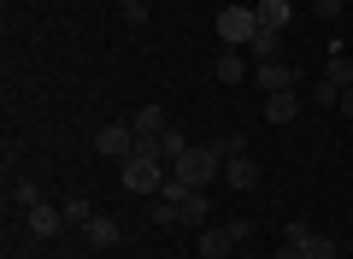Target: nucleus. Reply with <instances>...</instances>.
Segmentation results:
<instances>
[{"label": "nucleus", "mask_w": 353, "mask_h": 259, "mask_svg": "<svg viewBox=\"0 0 353 259\" xmlns=\"http://www.w3.org/2000/svg\"><path fill=\"white\" fill-rule=\"evenodd\" d=\"M65 230V212L59 207H48V200H41V207H30V236H41V242H48V236H59Z\"/></svg>", "instance_id": "obj_9"}, {"label": "nucleus", "mask_w": 353, "mask_h": 259, "mask_svg": "<svg viewBox=\"0 0 353 259\" xmlns=\"http://www.w3.org/2000/svg\"><path fill=\"white\" fill-rule=\"evenodd\" d=\"M171 177H183L189 189H206L212 177H224V148H218V142H201V148H189L183 160H171Z\"/></svg>", "instance_id": "obj_1"}, {"label": "nucleus", "mask_w": 353, "mask_h": 259, "mask_svg": "<svg viewBox=\"0 0 353 259\" xmlns=\"http://www.w3.org/2000/svg\"><path fill=\"white\" fill-rule=\"evenodd\" d=\"M236 259H253V253H236Z\"/></svg>", "instance_id": "obj_28"}, {"label": "nucleus", "mask_w": 353, "mask_h": 259, "mask_svg": "<svg viewBox=\"0 0 353 259\" xmlns=\"http://www.w3.org/2000/svg\"><path fill=\"white\" fill-rule=\"evenodd\" d=\"M253 18H259V30H277L283 36V30L294 24V6L289 0H253Z\"/></svg>", "instance_id": "obj_5"}, {"label": "nucleus", "mask_w": 353, "mask_h": 259, "mask_svg": "<svg viewBox=\"0 0 353 259\" xmlns=\"http://www.w3.org/2000/svg\"><path fill=\"white\" fill-rule=\"evenodd\" d=\"M230 253H236L230 224H224V230H201V259H230Z\"/></svg>", "instance_id": "obj_11"}, {"label": "nucleus", "mask_w": 353, "mask_h": 259, "mask_svg": "<svg viewBox=\"0 0 353 259\" xmlns=\"http://www.w3.org/2000/svg\"><path fill=\"white\" fill-rule=\"evenodd\" d=\"M12 200H18V207H41V183H36V177H18V183H12Z\"/></svg>", "instance_id": "obj_17"}, {"label": "nucleus", "mask_w": 353, "mask_h": 259, "mask_svg": "<svg viewBox=\"0 0 353 259\" xmlns=\"http://www.w3.org/2000/svg\"><path fill=\"white\" fill-rule=\"evenodd\" d=\"M253 36H259L253 6H224V12H218V41H224V48H248Z\"/></svg>", "instance_id": "obj_2"}, {"label": "nucleus", "mask_w": 353, "mask_h": 259, "mask_svg": "<svg viewBox=\"0 0 353 259\" xmlns=\"http://www.w3.org/2000/svg\"><path fill=\"white\" fill-rule=\"evenodd\" d=\"M277 259H301V247H294V242H283V247H277Z\"/></svg>", "instance_id": "obj_26"}, {"label": "nucleus", "mask_w": 353, "mask_h": 259, "mask_svg": "<svg viewBox=\"0 0 353 259\" xmlns=\"http://www.w3.org/2000/svg\"><path fill=\"white\" fill-rule=\"evenodd\" d=\"M136 124H106V130H94V153H106V160H118L124 165L130 153H136Z\"/></svg>", "instance_id": "obj_3"}, {"label": "nucleus", "mask_w": 353, "mask_h": 259, "mask_svg": "<svg viewBox=\"0 0 353 259\" xmlns=\"http://www.w3.org/2000/svg\"><path fill=\"white\" fill-rule=\"evenodd\" d=\"M265 118H271V124H294V118H301V95H294V88L265 95Z\"/></svg>", "instance_id": "obj_8"}, {"label": "nucleus", "mask_w": 353, "mask_h": 259, "mask_svg": "<svg viewBox=\"0 0 353 259\" xmlns=\"http://www.w3.org/2000/svg\"><path fill=\"white\" fill-rule=\"evenodd\" d=\"M118 12H124V24H148V0H118Z\"/></svg>", "instance_id": "obj_21"}, {"label": "nucleus", "mask_w": 353, "mask_h": 259, "mask_svg": "<svg viewBox=\"0 0 353 259\" xmlns=\"http://www.w3.org/2000/svg\"><path fill=\"white\" fill-rule=\"evenodd\" d=\"M153 224H159V230H165V224H176V207H171V200H159V207H153Z\"/></svg>", "instance_id": "obj_24"}, {"label": "nucleus", "mask_w": 353, "mask_h": 259, "mask_svg": "<svg viewBox=\"0 0 353 259\" xmlns=\"http://www.w3.org/2000/svg\"><path fill=\"white\" fill-rule=\"evenodd\" d=\"M218 148H224V160H236V153H248V136L230 130V136H218Z\"/></svg>", "instance_id": "obj_22"}, {"label": "nucleus", "mask_w": 353, "mask_h": 259, "mask_svg": "<svg viewBox=\"0 0 353 259\" xmlns=\"http://www.w3.org/2000/svg\"><path fill=\"white\" fill-rule=\"evenodd\" d=\"M59 212H65V224H88V218H94L88 195H65V200H59Z\"/></svg>", "instance_id": "obj_15"}, {"label": "nucleus", "mask_w": 353, "mask_h": 259, "mask_svg": "<svg viewBox=\"0 0 353 259\" xmlns=\"http://www.w3.org/2000/svg\"><path fill=\"white\" fill-rule=\"evenodd\" d=\"M206 212H212V200H206V189H189V200L176 207V224H206Z\"/></svg>", "instance_id": "obj_13"}, {"label": "nucleus", "mask_w": 353, "mask_h": 259, "mask_svg": "<svg viewBox=\"0 0 353 259\" xmlns=\"http://www.w3.org/2000/svg\"><path fill=\"white\" fill-rule=\"evenodd\" d=\"M341 112H347V118H353V88H341Z\"/></svg>", "instance_id": "obj_27"}, {"label": "nucleus", "mask_w": 353, "mask_h": 259, "mask_svg": "<svg viewBox=\"0 0 353 259\" xmlns=\"http://www.w3.org/2000/svg\"><path fill=\"white\" fill-rule=\"evenodd\" d=\"M248 48H253V59H277V48H283V36H277V30H259V36H253Z\"/></svg>", "instance_id": "obj_19"}, {"label": "nucleus", "mask_w": 353, "mask_h": 259, "mask_svg": "<svg viewBox=\"0 0 353 259\" xmlns=\"http://www.w3.org/2000/svg\"><path fill=\"white\" fill-rule=\"evenodd\" d=\"M83 236H88V247H101V253H106V247H118V242H124L118 218H106V212H94V218L83 224Z\"/></svg>", "instance_id": "obj_6"}, {"label": "nucleus", "mask_w": 353, "mask_h": 259, "mask_svg": "<svg viewBox=\"0 0 353 259\" xmlns=\"http://www.w3.org/2000/svg\"><path fill=\"white\" fill-rule=\"evenodd\" d=\"M312 100H318V106H336V100H341V88L324 77V83H312Z\"/></svg>", "instance_id": "obj_23"}, {"label": "nucleus", "mask_w": 353, "mask_h": 259, "mask_svg": "<svg viewBox=\"0 0 353 259\" xmlns=\"http://www.w3.org/2000/svg\"><path fill=\"white\" fill-rule=\"evenodd\" d=\"M301 259H336V242H330V236H306V242H301Z\"/></svg>", "instance_id": "obj_18"}, {"label": "nucleus", "mask_w": 353, "mask_h": 259, "mask_svg": "<svg viewBox=\"0 0 353 259\" xmlns=\"http://www.w3.org/2000/svg\"><path fill=\"white\" fill-rule=\"evenodd\" d=\"M159 200H171V207H183V200H189V183H183V177H165Z\"/></svg>", "instance_id": "obj_20"}, {"label": "nucleus", "mask_w": 353, "mask_h": 259, "mask_svg": "<svg viewBox=\"0 0 353 259\" xmlns=\"http://www.w3.org/2000/svg\"><path fill=\"white\" fill-rule=\"evenodd\" d=\"M130 124H136V136H141V142H159L165 130H171V124H165V112H159V106H141V112H136V118H130Z\"/></svg>", "instance_id": "obj_12"}, {"label": "nucleus", "mask_w": 353, "mask_h": 259, "mask_svg": "<svg viewBox=\"0 0 353 259\" xmlns=\"http://www.w3.org/2000/svg\"><path fill=\"white\" fill-rule=\"evenodd\" d=\"M189 148H194V142H183V130H165V136H159V160H165V165H171V160H183Z\"/></svg>", "instance_id": "obj_16"}, {"label": "nucleus", "mask_w": 353, "mask_h": 259, "mask_svg": "<svg viewBox=\"0 0 353 259\" xmlns=\"http://www.w3.org/2000/svg\"><path fill=\"white\" fill-rule=\"evenodd\" d=\"M324 77H330L336 88H353V59H347V53L336 48V53H330V71H324Z\"/></svg>", "instance_id": "obj_14"}, {"label": "nucleus", "mask_w": 353, "mask_h": 259, "mask_svg": "<svg viewBox=\"0 0 353 259\" xmlns=\"http://www.w3.org/2000/svg\"><path fill=\"white\" fill-rule=\"evenodd\" d=\"M253 83H259L265 95H283V88H294V65H283V59H259V65H253Z\"/></svg>", "instance_id": "obj_4"}, {"label": "nucleus", "mask_w": 353, "mask_h": 259, "mask_svg": "<svg viewBox=\"0 0 353 259\" xmlns=\"http://www.w3.org/2000/svg\"><path fill=\"white\" fill-rule=\"evenodd\" d=\"M224 183L230 189H259V165H253V153H236V160H224Z\"/></svg>", "instance_id": "obj_7"}, {"label": "nucleus", "mask_w": 353, "mask_h": 259, "mask_svg": "<svg viewBox=\"0 0 353 259\" xmlns=\"http://www.w3.org/2000/svg\"><path fill=\"white\" fill-rule=\"evenodd\" d=\"M312 12H318V18H336V12H341V0H312Z\"/></svg>", "instance_id": "obj_25"}, {"label": "nucleus", "mask_w": 353, "mask_h": 259, "mask_svg": "<svg viewBox=\"0 0 353 259\" xmlns=\"http://www.w3.org/2000/svg\"><path fill=\"white\" fill-rule=\"evenodd\" d=\"M212 77L218 83H248V59H241V48H224L212 59Z\"/></svg>", "instance_id": "obj_10"}]
</instances>
